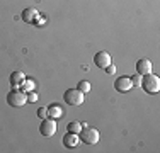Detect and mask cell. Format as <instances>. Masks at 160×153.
<instances>
[{
  "label": "cell",
  "mask_w": 160,
  "mask_h": 153,
  "mask_svg": "<svg viewBox=\"0 0 160 153\" xmlns=\"http://www.w3.org/2000/svg\"><path fill=\"white\" fill-rule=\"evenodd\" d=\"M140 87H143V90L147 92V94H158V90H160V78L157 75H153V73H147V75H143L142 85H140Z\"/></svg>",
  "instance_id": "6da1fadb"
},
{
  "label": "cell",
  "mask_w": 160,
  "mask_h": 153,
  "mask_svg": "<svg viewBox=\"0 0 160 153\" xmlns=\"http://www.w3.org/2000/svg\"><path fill=\"white\" fill-rule=\"evenodd\" d=\"M63 99H65V102H67L68 106L77 107V106H82L83 104L85 95H83V92H80L78 89H68L67 92H65Z\"/></svg>",
  "instance_id": "7a4b0ae2"
},
{
  "label": "cell",
  "mask_w": 160,
  "mask_h": 153,
  "mask_svg": "<svg viewBox=\"0 0 160 153\" xmlns=\"http://www.w3.org/2000/svg\"><path fill=\"white\" fill-rule=\"evenodd\" d=\"M78 138L83 141L85 145H96L99 141V131L96 128H90V126H83L82 131L78 133Z\"/></svg>",
  "instance_id": "3957f363"
},
{
  "label": "cell",
  "mask_w": 160,
  "mask_h": 153,
  "mask_svg": "<svg viewBox=\"0 0 160 153\" xmlns=\"http://www.w3.org/2000/svg\"><path fill=\"white\" fill-rule=\"evenodd\" d=\"M26 102H28V95L21 90H12L7 95V104L10 107H22L26 106Z\"/></svg>",
  "instance_id": "277c9868"
},
{
  "label": "cell",
  "mask_w": 160,
  "mask_h": 153,
  "mask_svg": "<svg viewBox=\"0 0 160 153\" xmlns=\"http://www.w3.org/2000/svg\"><path fill=\"white\" fill-rule=\"evenodd\" d=\"M39 133L43 136H55V133H56V121L53 119V117H49V119H44L43 122L39 124Z\"/></svg>",
  "instance_id": "5b68a950"
},
{
  "label": "cell",
  "mask_w": 160,
  "mask_h": 153,
  "mask_svg": "<svg viewBox=\"0 0 160 153\" xmlns=\"http://www.w3.org/2000/svg\"><path fill=\"white\" fill-rule=\"evenodd\" d=\"M94 63H96L99 68L104 70L106 67L111 65V55H109L108 51H99V53H96V56H94Z\"/></svg>",
  "instance_id": "8992f818"
},
{
  "label": "cell",
  "mask_w": 160,
  "mask_h": 153,
  "mask_svg": "<svg viewBox=\"0 0 160 153\" xmlns=\"http://www.w3.org/2000/svg\"><path fill=\"white\" fill-rule=\"evenodd\" d=\"M133 87L131 83V78L129 76H119V78H116V82H114V89H116L118 92H129Z\"/></svg>",
  "instance_id": "52a82bcc"
},
{
  "label": "cell",
  "mask_w": 160,
  "mask_h": 153,
  "mask_svg": "<svg viewBox=\"0 0 160 153\" xmlns=\"http://www.w3.org/2000/svg\"><path fill=\"white\" fill-rule=\"evenodd\" d=\"M136 73H140V75L152 73V61L147 60V58L138 60V61H136Z\"/></svg>",
  "instance_id": "ba28073f"
},
{
  "label": "cell",
  "mask_w": 160,
  "mask_h": 153,
  "mask_svg": "<svg viewBox=\"0 0 160 153\" xmlns=\"http://www.w3.org/2000/svg\"><path fill=\"white\" fill-rule=\"evenodd\" d=\"M78 141H80V138H78V135H75V133H68V131H67V135L63 136V145H65L67 148L77 146Z\"/></svg>",
  "instance_id": "9c48e42d"
},
{
  "label": "cell",
  "mask_w": 160,
  "mask_h": 153,
  "mask_svg": "<svg viewBox=\"0 0 160 153\" xmlns=\"http://www.w3.org/2000/svg\"><path fill=\"white\" fill-rule=\"evenodd\" d=\"M22 82H24V73H22V72H14V73L10 75V83H12V87L22 85Z\"/></svg>",
  "instance_id": "30bf717a"
},
{
  "label": "cell",
  "mask_w": 160,
  "mask_h": 153,
  "mask_svg": "<svg viewBox=\"0 0 160 153\" xmlns=\"http://www.w3.org/2000/svg\"><path fill=\"white\" fill-rule=\"evenodd\" d=\"M62 114H63V112H62V107H60L58 104H51V106L48 107V116H49V117H53V119L60 117Z\"/></svg>",
  "instance_id": "8fae6325"
},
{
  "label": "cell",
  "mask_w": 160,
  "mask_h": 153,
  "mask_svg": "<svg viewBox=\"0 0 160 153\" xmlns=\"http://www.w3.org/2000/svg\"><path fill=\"white\" fill-rule=\"evenodd\" d=\"M36 17H38V10L32 9V7L31 9H26L24 12H22V19H24L26 22H32Z\"/></svg>",
  "instance_id": "7c38bea8"
},
{
  "label": "cell",
  "mask_w": 160,
  "mask_h": 153,
  "mask_svg": "<svg viewBox=\"0 0 160 153\" xmlns=\"http://www.w3.org/2000/svg\"><path fill=\"white\" fill-rule=\"evenodd\" d=\"M67 129H68V133H75V135H78V133L82 131V122H78V121L68 122Z\"/></svg>",
  "instance_id": "4fadbf2b"
},
{
  "label": "cell",
  "mask_w": 160,
  "mask_h": 153,
  "mask_svg": "<svg viewBox=\"0 0 160 153\" xmlns=\"http://www.w3.org/2000/svg\"><path fill=\"white\" fill-rule=\"evenodd\" d=\"M77 89L80 92H83V94H87V92H90V83L87 82V80H80L77 83Z\"/></svg>",
  "instance_id": "5bb4252c"
},
{
  "label": "cell",
  "mask_w": 160,
  "mask_h": 153,
  "mask_svg": "<svg viewBox=\"0 0 160 153\" xmlns=\"http://www.w3.org/2000/svg\"><path fill=\"white\" fill-rule=\"evenodd\" d=\"M129 78H131V83H133V87H140L142 85V78H143V75H140V73H135L133 76H129Z\"/></svg>",
  "instance_id": "9a60e30c"
},
{
  "label": "cell",
  "mask_w": 160,
  "mask_h": 153,
  "mask_svg": "<svg viewBox=\"0 0 160 153\" xmlns=\"http://www.w3.org/2000/svg\"><path fill=\"white\" fill-rule=\"evenodd\" d=\"M22 83H24V87H22V89H24V90H32V87H34V83H32V80H28V82H26V80H24V82H22Z\"/></svg>",
  "instance_id": "2e32d148"
},
{
  "label": "cell",
  "mask_w": 160,
  "mask_h": 153,
  "mask_svg": "<svg viewBox=\"0 0 160 153\" xmlns=\"http://www.w3.org/2000/svg\"><path fill=\"white\" fill-rule=\"evenodd\" d=\"M38 116H39V117H46L48 116V107H39V109H38Z\"/></svg>",
  "instance_id": "e0dca14e"
},
{
  "label": "cell",
  "mask_w": 160,
  "mask_h": 153,
  "mask_svg": "<svg viewBox=\"0 0 160 153\" xmlns=\"http://www.w3.org/2000/svg\"><path fill=\"white\" fill-rule=\"evenodd\" d=\"M28 101H29V102H36V101H38V95H36V92L29 90V94H28Z\"/></svg>",
  "instance_id": "ac0fdd59"
},
{
  "label": "cell",
  "mask_w": 160,
  "mask_h": 153,
  "mask_svg": "<svg viewBox=\"0 0 160 153\" xmlns=\"http://www.w3.org/2000/svg\"><path fill=\"white\" fill-rule=\"evenodd\" d=\"M104 72H106V73H109V75H114V73H116V67H114V65H109V67L104 68Z\"/></svg>",
  "instance_id": "d6986e66"
}]
</instances>
